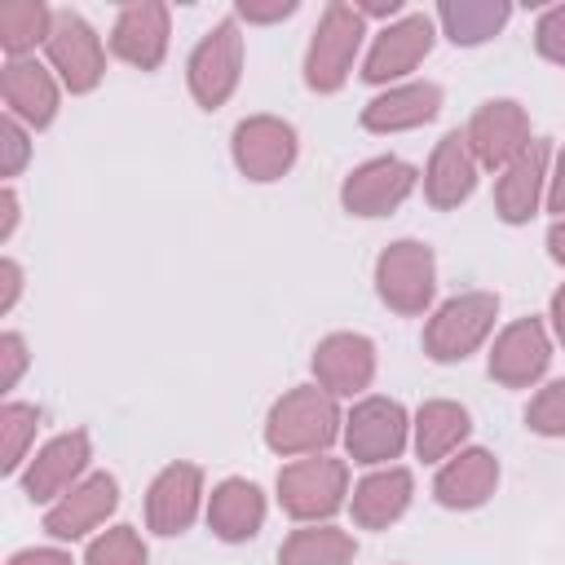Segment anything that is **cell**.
I'll list each match as a JSON object with an SVG mask.
<instances>
[{
  "label": "cell",
  "mask_w": 565,
  "mask_h": 565,
  "mask_svg": "<svg viewBox=\"0 0 565 565\" xmlns=\"http://www.w3.org/2000/svg\"><path fill=\"white\" fill-rule=\"evenodd\" d=\"M340 411L327 388H291L274 402L265 419V441L274 455H318L340 433Z\"/></svg>",
  "instance_id": "obj_1"
},
{
  "label": "cell",
  "mask_w": 565,
  "mask_h": 565,
  "mask_svg": "<svg viewBox=\"0 0 565 565\" xmlns=\"http://www.w3.org/2000/svg\"><path fill=\"white\" fill-rule=\"evenodd\" d=\"M362 35H366V18L358 13V4L331 0L322 9L318 26H313V40H309V53H305V84L313 93H335L353 71Z\"/></svg>",
  "instance_id": "obj_2"
},
{
  "label": "cell",
  "mask_w": 565,
  "mask_h": 565,
  "mask_svg": "<svg viewBox=\"0 0 565 565\" xmlns=\"http://www.w3.org/2000/svg\"><path fill=\"white\" fill-rule=\"evenodd\" d=\"M344 494H349L344 459L313 455V459H296L278 472V503L296 521H327L331 512H340Z\"/></svg>",
  "instance_id": "obj_3"
},
{
  "label": "cell",
  "mask_w": 565,
  "mask_h": 565,
  "mask_svg": "<svg viewBox=\"0 0 565 565\" xmlns=\"http://www.w3.org/2000/svg\"><path fill=\"white\" fill-rule=\"evenodd\" d=\"M494 313H499V296L490 291H463L446 300L424 327V353L433 362H463L490 335Z\"/></svg>",
  "instance_id": "obj_4"
},
{
  "label": "cell",
  "mask_w": 565,
  "mask_h": 565,
  "mask_svg": "<svg viewBox=\"0 0 565 565\" xmlns=\"http://www.w3.org/2000/svg\"><path fill=\"white\" fill-rule=\"evenodd\" d=\"M375 291L388 309L397 313H424L433 291H437V265H433V247L402 238L388 243L375 260Z\"/></svg>",
  "instance_id": "obj_5"
},
{
  "label": "cell",
  "mask_w": 565,
  "mask_h": 565,
  "mask_svg": "<svg viewBox=\"0 0 565 565\" xmlns=\"http://www.w3.org/2000/svg\"><path fill=\"white\" fill-rule=\"evenodd\" d=\"M190 93L199 106L216 110L230 102V93L238 88V75H243V35H238V22L234 18H221L190 53Z\"/></svg>",
  "instance_id": "obj_6"
},
{
  "label": "cell",
  "mask_w": 565,
  "mask_h": 565,
  "mask_svg": "<svg viewBox=\"0 0 565 565\" xmlns=\"http://www.w3.org/2000/svg\"><path fill=\"white\" fill-rule=\"evenodd\" d=\"M44 53H49L53 71L62 75V84L71 93H88L106 75V53H102L97 31L79 13H71V9L53 13V31L44 40Z\"/></svg>",
  "instance_id": "obj_7"
},
{
  "label": "cell",
  "mask_w": 565,
  "mask_h": 565,
  "mask_svg": "<svg viewBox=\"0 0 565 565\" xmlns=\"http://www.w3.org/2000/svg\"><path fill=\"white\" fill-rule=\"evenodd\" d=\"M406 411L393 397H362L344 419V446L353 463H384L397 459L406 446Z\"/></svg>",
  "instance_id": "obj_8"
},
{
  "label": "cell",
  "mask_w": 565,
  "mask_h": 565,
  "mask_svg": "<svg viewBox=\"0 0 565 565\" xmlns=\"http://www.w3.org/2000/svg\"><path fill=\"white\" fill-rule=\"evenodd\" d=\"M234 163L252 181H278L296 163V128L274 115H252L234 128Z\"/></svg>",
  "instance_id": "obj_9"
},
{
  "label": "cell",
  "mask_w": 565,
  "mask_h": 565,
  "mask_svg": "<svg viewBox=\"0 0 565 565\" xmlns=\"http://www.w3.org/2000/svg\"><path fill=\"white\" fill-rule=\"evenodd\" d=\"M415 181H419V172L411 163L384 154V159H371V163H362V168H353L344 177L340 203L353 216H388L415 190Z\"/></svg>",
  "instance_id": "obj_10"
},
{
  "label": "cell",
  "mask_w": 565,
  "mask_h": 565,
  "mask_svg": "<svg viewBox=\"0 0 565 565\" xmlns=\"http://www.w3.org/2000/svg\"><path fill=\"white\" fill-rule=\"evenodd\" d=\"M433 49V18L428 13H406L397 18L393 26H384L366 53V66H362V79L366 84H388L406 71H415Z\"/></svg>",
  "instance_id": "obj_11"
},
{
  "label": "cell",
  "mask_w": 565,
  "mask_h": 565,
  "mask_svg": "<svg viewBox=\"0 0 565 565\" xmlns=\"http://www.w3.org/2000/svg\"><path fill=\"white\" fill-rule=\"evenodd\" d=\"M468 137V150L477 154V163L486 168H508L534 137H530V119L516 102H486L472 124L463 128Z\"/></svg>",
  "instance_id": "obj_12"
},
{
  "label": "cell",
  "mask_w": 565,
  "mask_h": 565,
  "mask_svg": "<svg viewBox=\"0 0 565 565\" xmlns=\"http://www.w3.org/2000/svg\"><path fill=\"white\" fill-rule=\"evenodd\" d=\"M110 49L128 66L154 71L163 62V53H168V4H159V0L124 4L115 26H110Z\"/></svg>",
  "instance_id": "obj_13"
},
{
  "label": "cell",
  "mask_w": 565,
  "mask_h": 565,
  "mask_svg": "<svg viewBox=\"0 0 565 565\" xmlns=\"http://www.w3.org/2000/svg\"><path fill=\"white\" fill-rule=\"evenodd\" d=\"M552 362V344L539 318H521L512 327H503V335L490 349V380L508 384V388H525L534 384Z\"/></svg>",
  "instance_id": "obj_14"
},
{
  "label": "cell",
  "mask_w": 565,
  "mask_h": 565,
  "mask_svg": "<svg viewBox=\"0 0 565 565\" xmlns=\"http://www.w3.org/2000/svg\"><path fill=\"white\" fill-rule=\"evenodd\" d=\"M313 375H318V388H327L331 397H353L371 384L375 375V344L366 335H353V331H335L318 344L313 353Z\"/></svg>",
  "instance_id": "obj_15"
},
{
  "label": "cell",
  "mask_w": 565,
  "mask_h": 565,
  "mask_svg": "<svg viewBox=\"0 0 565 565\" xmlns=\"http://www.w3.org/2000/svg\"><path fill=\"white\" fill-rule=\"evenodd\" d=\"M88 433H62L53 437L26 468L22 477V490L31 503H49V499H62L66 490L79 486V472L88 468Z\"/></svg>",
  "instance_id": "obj_16"
},
{
  "label": "cell",
  "mask_w": 565,
  "mask_h": 565,
  "mask_svg": "<svg viewBox=\"0 0 565 565\" xmlns=\"http://www.w3.org/2000/svg\"><path fill=\"white\" fill-rule=\"evenodd\" d=\"M119 503V486L110 472H93L84 477L75 490H66L49 512H44V530L53 539H84L88 530H97Z\"/></svg>",
  "instance_id": "obj_17"
},
{
  "label": "cell",
  "mask_w": 565,
  "mask_h": 565,
  "mask_svg": "<svg viewBox=\"0 0 565 565\" xmlns=\"http://www.w3.org/2000/svg\"><path fill=\"white\" fill-rule=\"evenodd\" d=\"M199 494H203V472L194 463H168L146 494V521L159 534H181L190 530L194 512H199Z\"/></svg>",
  "instance_id": "obj_18"
},
{
  "label": "cell",
  "mask_w": 565,
  "mask_h": 565,
  "mask_svg": "<svg viewBox=\"0 0 565 565\" xmlns=\"http://www.w3.org/2000/svg\"><path fill=\"white\" fill-rule=\"evenodd\" d=\"M547 154H552V146H547L543 137H534V141L503 168V177H499V185H494V207H499V216H503L508 225H521V221H530V216L539 212L543 181H547Z\"/></svg>",
  "instance_id": "obj_19"
},
{
  "label": "cell",
  "mask_w": 565,
  "mask_h": 565,
  "mask_svg": "<svg viewBox=\"0 0 565 565\" xmlns=\"http://www.w3.org/2000/svg\"><path fill=\"white\" fill-rule=\"evenodd\" d=\"M0 93H4V106L13 119L31 124V128H44L53 124L57 115V84L53 75L31 62V57H9L4 71H0Z\"/></svg>",
  "instance_id": "obj_20"
},
{
  "label": "cell",
  "mask_w": 565,
  "mask_h": 565,
  "mask_svg": "<svg viewBox=\"0 0 565 565\" xmlns=\"http://www.w3.org/2000/svg\"><path fill=\"white\" fill-rule=\"evenodd\" d=\"M441 110V88L437 84H397L380 97H371L362 106V128L371 132H406V128H419L428 119H437Z\"/></svg>",
  "instance_id": "obj_21"
},
{
  "label": "cell",
  "mask_w": 565,
  "mask_h": 565,
  "mask_svg": "<svg viewBox=\"0 0 565 565\" xmlns=\"http://www.w3.org/2000/svg\"><path fill=\"white\" fill-rule=\"evenodd\" d=\"M477 185V154L468 150L463 132H446L428 159L424 172V194L433 207H459Z\"/></svg>",
  "instance_id": "obj_22"
},
{
  "label": "cell",
  "mask_w": 565,
  "mask_h": 565,
  "mask_svg": "<svg viewBox=\"0 0 565 565\" xmlns=\"http://www.w3.org/2000/svg\"><path fill=\"white\" fill-rule=\"evenodd\" d=\"M499 486V463L490 450L472 446V450H459L433 481V494L437 503L446 508H481Z\"/></svg>",
  "instance_id": "obj_23"
},
{
  "label": "cell",
  "mask_w": 565,
  "mask_h": 565,
  "mask_svg": "<svg viewBox=\"0 0 565 565\" xmlns=\"http://www.w3.org/2000/svg\"><path fill=\"white\" fill-rule=\"evenodd\" d=\"M411 494L415 477L406 468H380L353 486V521L362 530H384L411 508Z\"/></svg>",
  "instance_id": "obj_24"
},
{
  "label": "cell",
  "mask_w": 565,
  "mask_h": 565,
  "mask_svg": "<svg viewBox=\"0 0 565 565\" xmlns=\"http://www.w3.org/2000/svg\"><path fill=\"white\" fill-rule=\"evenodd\" d=\"M260 521H265V494L252 481L230 477V481H221L212 490V499H207V525H212L216 539L243 543V539H252L260 530Z\"/></svg>",
  "instance_id": "obj_25"
},
{
  "label": "cell",
  "mask_w": 565,
  "mask_h": 565,
  "mask_svg": "<svg viewBox=\"0 0 565 565\" xmlns=\"http://www.w3.org/2000/svg\"><path fill=\"white\" fill-rule=\"evenodd\" d=\"M437 18L455 44H486L490 35L503 31V22L512 18V4L508 0H446Z\"/></svg>",
  "instance_id": "obj_26"
},
{
  "label": "cell",
  "mask_w": 565,
  "mask_h": 565,
  "mask_svg": "<svg viewBox=\"0 0 565 565\" xmlns=\"http://www.w3.org/2000/svg\"><path fill=\"white\" fill-rule=\"evenodd\" d=\"M468 411L455 402H424L415 415V450L419 459H446L468 437Z\"/></svg>",
  "instance_id": "obj_27"
},
{
  "label": "cell",
  "mask_w": 565,
  "mask_h": 565,
  "mask_svg": "<svg viewBox=\"0 0 565 565\" xmlns=\"http://www.w3.org/2000/svg\"><path fill=\"white\" fill-rule=\"evenodd\" d=\"M353 552H358L353 534H344L335 525H309L282 543L278 565H349Z\"/></svg>",
  "instance_id": "obj_28"
},
{
  "label": "cell",
  "mask_w": 565,
  "mask_h": 565,
  "mask_svg": "<svg viewBox=\"0 0 565 565\" xmlns=\"http://www.w3.org/2000/svg\"><path fill=\"white\" fill-rule=\"evenodd\" d=\"M53 13L40 0H4L0 4V49L9 57H26L40 40H49Z\"/></svg>",
  "instance_id": "obj_29"
},
{
  "label": "cell",
  "mask_w": 565,
  "mask_h": 565,
  "mask_svg": "<svg viewBox=\"0 0 565 565\" xmlns=\"http://www.w3.org/2000/svg\"><path fill=\"white\" fill-rule=\"evenodd\" d=\"M35 428H40L35 406L4 402V411H0V468L4 472H18V463L26 459V446L35 441Z\"/></svg>",
  "instance_id": "obj_30"
},
{
  "label": "cell",
  "mask_w": 565,
  "mask_h": 565,
  "mask_svg": "<svg viewBox=\"0 0 565 565\" xmlns=\"http://www.w3.org/2000/svg\"><path fill=\"white\" fill-rule=\"evenodd\" d=\"M84 565H146V543L132 525H115L88 543Z\"/></svg>",
  "instance_id": "obj_31"
},
{
  "label": "cell",
  "mask_w": 565,
  "mask_h": 565,
  "mask_svg": "<svg viewBox=\"0 0 565 565\" xmlns=\"http://www.w3.org/2000/svg\"><path fill=\"white\" fill-rule=\"evenodd\" d=\"M525 424L543 437H565V380H552L539 388V397L525 411Z\"/></svg>",
  "instance_id": "obj_32"
},
{
  "label": "cell",
  "mask_w": 565,
  "mask_h": 565,
  "mask_svg": "<svg viewBox=\"0 0 565 565\" xmlns=\"http://www.w3.org/2000/svg\"><path fill=\"white\" fill-rule=\"evenodd\" d=\"M26 154H31V141H26L22 124L13 115H4L0 119V177H18L22 163H26Z\"/></svg>",
  "instance_id": "obj_33"
},
{
  "label": "cell",
  "mask_w": 565,
  "mask_h": 565,
  "mask_svg": "<svg viewBox=\"0 0 565 565\" xmlns=\"http://www.w3.org/2000/svg\"><path fill=\"white\" fill-rule=\"evenodd\" d=\"M534 44H539V53H543L547 62L565 66V4H556V9H547V13L539 18Z\"/></svg>",
  "instance_id": "obj_34"
},
{
  "label": "cell",
  "mask_w": 565,
  "mask_h": 565,
  "mask_svg": "<svg viewBox=\"0 0 565 565\" xmlns=\"http://www.w3.org/2000/svg\"><path fill=\"white\" fill-rule=\"evenodd\" d=\"M22 371H26V340L18 331H4L0 335V388H13Z\"/></svg>",
  "instance_id": "obj_35"
},
{
  "label": "cell",
  "mask_w": 565,
  "mask_h": 565,
  "mask_svg": "<svg viewBox=\"0 0 565 565\" xmlns=\"http://www.w3.org/2000/svg\"><path fill=\"white\" fill-rule=\"evenodd\" d=\"M234 13H238V18H247V22H282V18H291V13H296V0H274V4L243 0Z\"/></svg>",
  "instance_id": "obj_36"
},
{
  "label": "cell",
  "mask_w": 565,
  "mask_h": 565,
  "mask_svg": "<svg viewBox=\"0 0 565 565\" xmlns=\"http://www.w3.org/2000/svg\"><path fill=\"white\" fill-rule=\"evenodd\" d=\"M0 313H9L13 309V300H18V291H22V269H18V260H0Z\"/></svg>",
  "instance_id": "obj_37"
},
{
  "label": "cell",
  "mask_w": 565,
  "mask_h": 565,
  "mask_svg": "<svg viewBox=\"0 0 565 565\" xmlns=\"http://www.w3.org/2000/svg\"><path fill=\"white\" fill-rule=\"evenodd\" d=\"M9 565H71V556L57 547H26V552H13Z\"/></svg>",
  "instance_id": "obj_38"
},
{
  "label": "cell",
  "mask_w": 565,
  "mask_h": 565,
  "mask_svg": "<svg viewBox=\"0 0 565 565\" xmlns=\"http://www.w3.org/2000/svg\"><path fill=\"white\" fill-rule=\"evenodd\" d=\"M547 207L565 216V150L556 159V177H552V190H547Z\"/></svg>",
  "instance_id": "obj_39"
},
{
  "label": "cell",
  "mask_w": 565,
  "mask_h": 565,
  "mask_svg": "<svg viewBox=\"0 0 565 565\" xmlns=\"http://www.w3.org/2000/svg\"><path fill=\"white\" fill-rule=\"evenodd\" d=\"M13 225H18V194L4 190V194H0V238H9Z\"/></svg>",
  "instance_id": "obj_40"
},
{
  "label": "cell",
  "mask_w": 565,
  "mask_h": 565,
  "mask_svg": "<svg viewBox=\"0 0 565 565\" xmlns=\"http://www.w3.org/2000/svg\"><path fill=\"white\" fill-rule=\"evenodd\" d=\"M397 9H402V0H366V4H358L362 18H393Z\"/></svg>",
  "instance_id": "obj_41"
},
{
  "label": "cell",
  "mask_w": 565,
  "mask_h": 565,
  "mask_svg": "<svg viewBox=\"0 0 565 565\" xmlns=\"http://www.w3.org/2000/svg\"><path fill=\"white\" fill-rule=\"evenodd\" d=\"M547 252H552V260H556V265H565V216L547 230Z\"/></svg>",
  "instance_id": "obj_42"
},
{
  "label": "cell",
  "mask_w": 565,
  "mask_h": 565,
  "mask_svg": "<svg viewBox=\"0 0 565 565\" xmlns=\"http://www.w3.org/2000/svg\"><path fill=\"white\" fill-rule=\"evenodd\" d=\"M552 322H556V335H561V344H565V287L552 296Z\"/></svg>",
  "instance_id": "obj_43"
}]
</instances>
